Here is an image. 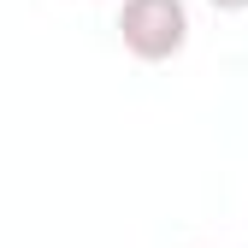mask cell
Masks as SVG:
<instances>
[{
  "label": "cell",
  "mask_w": 248,
  "mask_h": 248,
  "mask_svg": "<svg viewBox=\"0 0 248 248\" xmlns=\"http://www.w3.org/2000/svg\"><path fill=\"white\" fill-rule=\"evenodd\" d=\"M213 12H248V0H207Z\"/></svg>",
  "instance_id": "7a4b0ae2"
},
{
  "label": "cell",
  "mask_w": 248,
  "mask_h": 248,
  "mask_svg": "<svg viewBox=\"0 0 248 248\" xmlns=\"http://www.w3.org/2000/svg\"><path fill=\"white\" fill-rule=\"evenodd\" d=\"M118 42L142 65H166L189 47V6L183 0H124L118 6Z\"/></svg>",
  "instance_id": "6da1fadb"
}]
</instances>
